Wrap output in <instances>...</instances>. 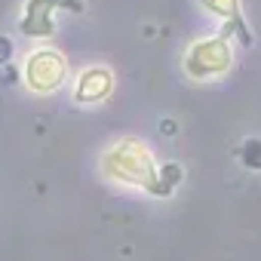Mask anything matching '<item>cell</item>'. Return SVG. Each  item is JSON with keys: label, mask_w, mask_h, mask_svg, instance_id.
Wrapping results in <instances>:
<instances>
[{"label": "cell", "mask_w": 261, "mask_h": 261, "mask_svg": "<svg viewBox=\"0 0 261 261\" xmlns=\"http://www.w3.org/2000/svg\"><path fill=\"white\" fill-rule=\"evenodd\" d=\"M56 10H71V13H80L83 4L80 0H25V10H22V34L25 37H34V40H46L56 34V22H53V13Z\"/></svg>", "instance_id": "cell-3"}, {"label": "cell", "mask_w": 261, "mask_h": 261, "mask_svg": "<svg viewBox=\"0 0 261 261\" xmlns=\"http://www.w3.org/2000/svg\"><path fill=\"white\" fill-rule=\"evenodd\" d=\"M114 89V77L108 68H86L74 83V101L77 105H95Z\"/></svg>", "instance_id": "cell-4"}, {"label": "cell", "mask_w": 261, "mask_h": 261, "mask_svg": "<svg viewBox=\"0 0 261 261\" xmlns=\"http://www.w3.org/2000/svg\"><path fill=\"white\" fill-rule=\"evenodd\" d=\"M22 80L31 92L37 95H49L56 92L65 80H68V62L59 49H34L28 59H25V68H22Z\"/></svg>", "instance_id": "cell-2"}, {"label": "cell", "mask_w": 261, "mask_h": 261, "mask_svg": "<svg viewBox=\"0 0 261 261\" xmlns=\"http://www.w3.org/2000/svg\"><path fill=\"white\" fill-rule=\"evenodd\" d=\"M105 175L114 181H123V185L148 188L151 194H169L160 185V175L151 163V154L139 142H120L117 148H111L105 154Z\"/></svg>", "instance_id": "cell-1"}, {"label": "cell", "mask_w": 261, "mask_h": 261, "mask_svg": "<svg viewBox=\"0 0 261 261\" xmlns=\"http://www.w3.org/2000/svg\"><path fill=\"white\" fill-rule=\"evenodd\" d=\"M10 62H13V40L0 37V65H10Z\"/></svg>", "instance_id": "cell-5"}]
</instances>
